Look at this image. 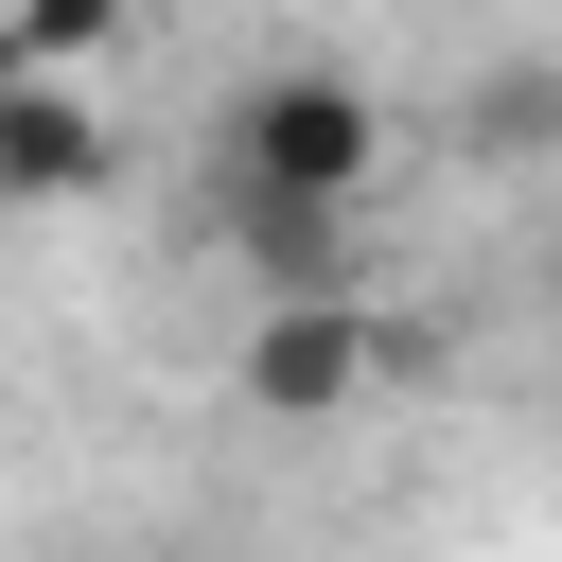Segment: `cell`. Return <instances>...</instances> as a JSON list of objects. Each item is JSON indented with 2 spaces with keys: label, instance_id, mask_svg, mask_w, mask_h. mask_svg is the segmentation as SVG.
<instances>
[{
  "label": "cell",
  "instance_id": "obj_4",
  "mask_svg": "<svg viewBox=\"0 0 562 562\" xmlns=\"http://www.w3.org/2000/svg\"><path fill=\"white\" fill-rule=\"evenodd\" d=\"M457 140L474 158H562V53H492L457 88Z\"/></svg>",
  "mask_w": 562,
  "mask_h": 562
},
{
  "label": "cell",
  "instance_id": "obj_2",
  "mask_svg": "<svg viewBox=\"0 0 562 562\" xmlns=\"http://www.w3.org/2000/svg\"><path fill=\"white\" fill-rule=\"evenodd\" d=\"M369 369H386V334H369L351 299H263V316H246V351H228V386H246L263 422H351V404H369Z\"/></svg>",
  "mask_w": 562,
  "mask_h": 562
},
{
  "label": "cell",
  "instance_id": "obj_1",
  "mask_svg": "<svg viewBox=\"0 0 562 562\" xmlns=\"http://www.w3.org/2000/svg\"><path fill=\"white\" fill-rule=\"evenodd\" d=\"M211 158H228V193H263V211H351V193L386 176V105L299 53V70H246V88L211 105Z\"/></svg>",
  "mask_w": 562,
  "mask_h": 562
},
{
  "label": "cell",
  "instance_id": "obj_5",
  "mask_svg": "<svg viewBox=\"0 0 562 562\" xmlns=\"http://www.w3.org/2000/svg\"><path fill=\"white\" fill-rule=\"evenodd\" d=\"M0 35H18V70H88L123 35V0H0Z\"/></svg>",
  "mask_w": 562,
  "mask_h": 562
},
{
  "label": "cell",
  "instance_id": "obj_3",
  "mask_svg": "<svg viewBox=\"0 0 562 562\" xmlns=\"http://www.w3.org/2000/svg\"><path fill=\"white\" fill-rule=\"evenodd\" d=\"M105 176H123L105 105H88L70 70H0V211H70V193H105Z\"/></svg>",
  "mask_w": 562,
  "mask_h": 562
},
{
  "label": "cell",
  "instance_id": "obj_7",
  "mask_svg": "<svg viewBox=\"0 0 562 562\" xmlns=\"http://www.w3.org/2000/svg\"><path fill=\"white\" fill-rule=\"evenodd\" d=\"M0 70H18V35H0Z\"/></svg>",
  "mask_w": 562,
  "mask_h": 562
},
{
  "label": "cell",
  "instance_id": "obj_6",
  "mask_svg": "<svg viewBox=\"0 0 562 562\" xmlns=\"http://www.w3.org/2000/svg\"><path fill=\"white\" fill-rule=\"evenodd\" d=\"M544 299H562V263H544Z\"/></svg>",
  "mask_w": 562,
  "mask_h": 562
}]
</instances>
